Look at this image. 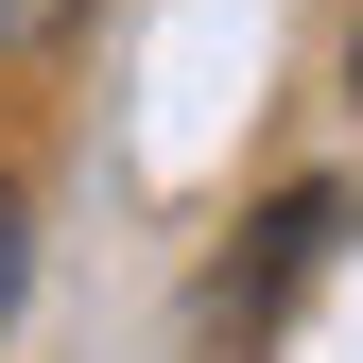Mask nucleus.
Returning <instances> with one entry per match:
<instances>
[{"mask_svg": "<svg viewBox=\"0 0 363 363\" xmlns=\"http://www.w3.org/2000/svg\"><path fill=\"white\" fill-rule=\"evenodd\" d=\"M18 294H35V191L0 173V329H18Z\"/></svg>", "mask_w": 363, "mask_h": 363, "instance_id": "nucleus-1", "label": "nucleus"}, {"mask_svg": "<svg viewBox=\"0 0 363 363\" xmlns=\"http://www.w3.org/2000/svg\"><path fill=\"white\" fill-rule=\"evenodd\" d=\"M86 0H0V52H35V35H69Z\"/></svg>", "mask_w": 363, "mask_h": 363, "instance_id": "nucleus-2", "label": "nucleus"}, {"mask_svg": "<svg viewBox=\"0 0 363 363\" xmlns=\"http://www.w3.org/2000/svg\"><path fill=\"white\" fill-rule=\"evenodd\" d=\"M346 69H363V52H346Z\"/></svg>", "mask_w": 363, "mask_h": 363, "instance_id": "nucleus-3", "label": "nucleus"}]
</instances>
